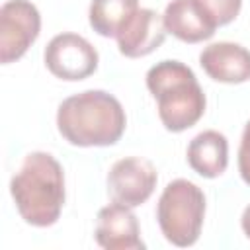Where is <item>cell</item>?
Wrapping results in <instances>:
<instances>
[{"mask_svg":"<svg viewBox=\"0 0 250 250\" xmlns=\"http://www.w3.org/2000/svg\"><path fill=\"white\" fill-rule=\"evenodd\" d=\"M162 20L166 31L184 43L205 41L217 29V25L203 14L195 0H170Z\"/></svg>","mask_w":250,"mask_h":250,"instance_id":"11","label":"cell"},{"mask_svg":"<svg viewBox=\"0 0 250 250\" xmlns=\"http://www.w3.org/2000/svg\"><path fill=\"white\" fill-rule=\"evenodd\" d=\"M43 59L53 76L68 82H78L94 74L100 61L96 47L86 37L72 31L55 35L47 43Z\"/></svg>","mask_w":250,"mask_h":250,"instance_id":"5","label":"cell"},{"mask_svg":"<svg viewBox=\"0 0 250 250\" xmlns=\"http://www.w3.org/2000/svg\"><path fill=\"white\" fill-rule=\"evenodd\" d=\"M188 164L203 178H217L229 164V141L223 133L207 129L197 133L188 145Z\"/></svg>","mask_w":250,"mask_h":250,"instance_id":"12","label":"cell"},{"mask_svg":"<svg viewBox=\"0 0 250 250\" xmlns=\"http://www.w3.org/2000/svg\"><path fill=\"white\" fill-rule=\"evenodd\" d=\"M10 193L20 217L31 227H51L59 221L64 205V170L45 152H29L10 180Z\"/></svg>","mask_w":250,"mask_h":250,"instance_id":"2","label":"cell"},{"mask_svg":"<svg viewBox=\"0 0 250 250\" xmlns=\"http://www.w3.org/2000/svg\"><path fill=\"white\" fill-rule=\"evenodd\" d=\"M41 14L29 0H6L0 8V61L10 64L39 37Z\"/></svg>","mask_w":250,"mask_h":250,"instance_id":"6","label":"cell"},{"mask_svg":"<svg viewBox=\"0 0 250 250\" xmlns=\"http://www.w3.org/2000/svg\"><path fill=\"white\" fill-rule=\"evenodd\" d=\"M199 64L217 82L242 84L250 80V51L240 43L217 41L203 47Z\"/></svg>","mask_w":250,"mask_h":250,"instance_id":"10","label":"cell"},{"mask_svg":"<svg viewBox=\"0 0 250 250\" xmlns=\"http://www.w3.org/2000/svg\"><path fill=\"white\" fill-rule=\"evenodd\" d=\"M158 227L168 242L180 248L193 246L205 219V193L189 180L178 178L166 184L156 203Z\"/></svg>","mask_w":250,"mask_h":250,"instance_id":"4","label":"cell"},{"mask_svg":"<svg viewBox=\"0 0 250 250\" xmlns=\"http://www.w3.org/2000/svg\"><path fill=\"white\" fill-rule=\"evenodd\" d=\"M133 207L123 203H109L98 211L96 242L105 250H145L141 229Z\"/></svg>","mask_w":250,"mask_h":250,"instance_id":"8","label":"cell"},{"mask_svg":"<svg viewBox=\"0 0 250 250\" xmlns=\"http://www.w3.org/2000/svg\"><path fill=\"white\" fill-rule=\"evenodd\" d=\"M166 33L168 31L164 27V20L158 12L150 8H139L117 31L115 39L121 55L139 59L156 51L164 43Z\"/></svg>","mask_w":250,"mask_h":250,"instance_id":"9","label":"cell"},{"mask_svg":"<svg viewBox=\"0 0 250 250\" xmlns=\"http://www.w3.org/2000/svg\"><path fill=\"white\" fill-rule=\"evenodd\" d=\"M127 125L121 102L105 90H84L61 102L57 129L74 146L115 145Z\"/></svg>","mask_w":250,"mask_h":250,"instance_id":"1","label":"cell"},{"mask_svg":"<svg viewBox=\"0 0 250 250\" xmlns=\"http://www.w3.org/2000/svg\"><path fill=\"white\" fill-rule=\"evenodd\" d=\"M238 172L244 184L250 186V121L244 125L240 146H238Z\"/></svg>","mask_w":250,"mask_h":250,"instance_id":"15","label":"cell"},{"mask_svg":"<svg viewBox=\"0 0 250 250\" xmlns=\"http://www.w3.org/2000/svg\"><path fill=\"white\" fill-rule=\"evenodd\" d=\"M240 227H242V230H244V234L250 238V203L244 207V211H242V217H240Z\"/></svg>","mask_w":250,"mask_h":250,"instance_id":"16","label":"cell"},{"mask_svg":"<svg viewBox=\"0 0 250 250\" xmlns=\"http://www.w3.org/2000/svg\"><path fill=\"white\" fill-rule=\"evenodd\" d=\"M158 182L156 168L141 156L119 158L107 172V193L113 201L139 207L154 191Z\"/></svg>","mask_w":250,"mask_h":250,"instance_id":"7","label":"cell"},{"mask_svg":"<svg viewBox=\"0 0 250 250\" xmlns=\"http://www.w3.org/2000/svg\"><path fill=\"white\" fill-rule=\"evenodd\" d=\"M146 88L158 104L162 125L180 133L195 125L205 113V94L193 70L180 61H160L146 72Z\"/></svg>","mask_w":250,"mask_h":250,"instance_id":"3","label":"cell"},{"mask_svg":"<svg viewBox=\"0 0 250 250\" xmlns=\"http://www.w3.org/2000/svg\"><path fill=\"white\" fill-rule=\"evenodd\" d=\"M195 2L217 27L230 23L238 16L242 6V0H195Z\"/></svg>","mask_w":250,"mask_h":250,"instance_id":"14","label":"cell"},{"mask_svg":"<svg viewBox=\"0 0 250 250\" xmlns=\"http://www.w3.org/2000/svg\"><path fill=\"white\" fill-rule=\"evenodd\" d=\"M139 10V0H92L88 20L102 37H115L125 21Z\"/></svg>","mask_w":250,"mask_h":250,"instance_id":"13","label":"cell"}]
</instances>
